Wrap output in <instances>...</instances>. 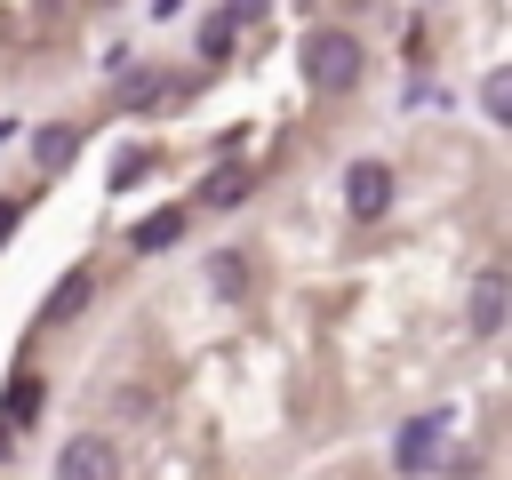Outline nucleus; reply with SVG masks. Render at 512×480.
Here are the masks:
<instances>
[{
	"label": "nucleus",
	"instance_id": "nucleus-8",
	"mask_svg": "<svg viewBox=\"0 0 512 480\" xmlns=\"http://www.w3.org/2000/svg\"><path fill=\"white\" fill-rule=\"evenodd\" d=\"M240 192H248V168H240V160H232V168H216V176L200 184V200H208V208H232Z\"/></svg>",
	"mask_w": 512,
	"mask_h": 480
},
{
	"label": "nucleus",
	"instance_id": "nucleus-9",
	"mask_svg": "<svg viewBox=\"0 0 512 480\" xmlns=\"http://www.w3.org/2000/svg\"><path fill=\"white\" fill-rule=\"evenodd\" d=\"M208 280H216V296H248V256H208Z\"/></svg>",
	"mask_w": 512,
	"mask_h": 480
},
{
	"label": "nucleus",
	"instance_id": "nucleus-2",
	"mask_svg": "<svg viewBox=\"0 0 512 480\" xmlns=\"http://www.w3.org/2000/svg\"><path fill=\"white\" fill-rule=\"evenodd\" d=\"M56 472H64V480H120V448H112L104 432H80V440H64Z\"/></svg>",
	"mask_w": 512,
	"mask_h": 480
},
{
	"label": "nucleus",
	"instance_id": "nucleus-5",
	"mask_svg": "<svg viewBox=\"0 0 512 480\" xmlns=\"http://www.w3.org/2000/svg\"><path fill=\"white\" fill-rule=\"evenodd\" d=\"M440 424H448V416H416V424L400 432V448H392V456H400V472H432V448H440Z\"/></svg>",
	"mask_w": 512,
	"mask_h": 480
},
{
	"label": "nucleus",
	"instance_id": "nucleus-14",
	"mask_svg": "<svg viewBox=\"0 0 512 480\" xmlns=\"http://www.w3.org/2000/svg\"><path fill=\"white\" fill-rule=\"evenodd\" d=\"M8 224H16V208H8V200H0V240H8Z\"/></svg>",
	"mask_w": 512,
	"mask_h": 480
},
{
	"label": "nucleus",
	"instance_id": "nucleus-13",
	"mask_svg": "<svg viewBox=\"0 0 512 480\" xmlns=\"http://www.w3.org/2000/svg\"><path fill=\"white\" fill-rule=\"evenodd\" d=\"M32 400H40V384H16V392H8V424H24V416H32Z\"/></svg>",
	"mask_w": 512,
	"mask_h": 480
},
{
	"label": "nucleus",
	"instance_id": "nucleus-15",
	"mask_svg": "<svg viewBox=\"0 0 512 480\" xmlns=\"http://www.w3.org/2000/svg\"><path fill=\"white\" fill-rule=\"evenodd\" d=\"M0 456H8V424H0Z\"/></svg>",
	"mask_w": 512,
	"mask_h": 480
},
{
	"label": "nucleus",
	"instance_id": "nucleus-11",
	"mask_svg": "<svg viewBox=\"0 0 512 480\" xmlns=\"http://www.w3.org/2000/svg\"><path fill=\"white\" fill-rule=\"evenodd\" d=\"M80 304H88V272H64V288L48 296V312L64 320V312H80Z\"/></svg>",
	"mask_w": 512,
	"mask_h": 480
},
{
	"label": "nucleus",
	"instance_id": "nucleus-10",
	"mask_svg": "<svg viewBox=\"0 0 512 480\" xmlns=\"http://www.w3.org/2000/svg\"><path fill=\"white\" fill-rule=\"evenodd\" d=\"M480 104H488V120H512V72H488L480 80Z\"/></svg>",
	"mask_w": 512,
	"mask_h": 480
},
{
	"label": "nucleus",
	"instance_id": "nucleus-1",
	"mask_svg": "<svg viewBox=\"0 0 512 480\" xmlns=\"http://www.w3.org/2000/svg\"><path fill=\"white\" fill-rule=\"evenodd\" d=\"M304 72H312V88H360V40L352 32H312L304 40Z\"/></svg>",
	"mask_w": 512,
	"mask_h": 480
},
{
	"label": "nucleus",
	"instance_id": "nucleus-3",
	"mask_svg": "<svg viewBox=\"0 0 512 480\" xmlns=\"http://www.w3.org/2000/svg\"><path fill=\"white\" fill-rule=\"evenodd\" d=\"M384 200H392V168H384V160H352V176H344V208H352L360 224H376Z\"/></svg>",
	"mask_w": 512,
	"mask_h": 480
},
{
	"label": "nucleus",
	"instance_id": "nucleus-12",
	"mask_svg": "<svg viewBox=\"0 0 512 480\" xmlns=\"http://www.w3.org/2000/svg\"><path fill=\"white\" fill-rule=\"evenodd\" d=\"M224 24H232V32H256V24H264V0H224Z\"/></svg>",
	"mask_w": 512,
	"mask_h": 480
},
{
	"label": "nucleus",
	"instance_id": "nucleus-7",
	"mask_svg": "<svg viewBox=\"0 0 512 480\" xmlns=\"http://www.w3.org/2000/svg\"><path fill=\"white\" fill-rule=\"evenodd\" d=\"M72 152H80V136H72V128H40V136H32V160H40V168H64Z\"/></svg>",
	"mask_w": 512,
	"mask_h": 480
},
{
	"label": "nucleus",
	"instance_id": "nucleus-4",
	"mask_svg": "<svg viewBox=\"0 0 512 480\" xmlns=\"http://www.w3.org/2000/svg\"><path fill=\"white\" fill-rule=\"evenodd\" d=\"M504 312H512V280H504V264L472 272V336H496Z\"/></svg>",
	"mask_w": 512,
	"mask_h": 480
},
{
	"label": "nucleus",
	"instance_id": "nucleus-6",
	"mask_svg": "<svg viewBox=\"0 0 512 480\" xmlns=\"http://www.w3.org/2000/svg\"><path fill=\"white\" fill-rule=\"evenodd\" d=\"M184 216H192V208H160V216H144V224H136V248H144V256H160V248L184 232Z\"/></svg>",
	"mask_w": 512,
	"mask_h": 480
}]
</instances>
